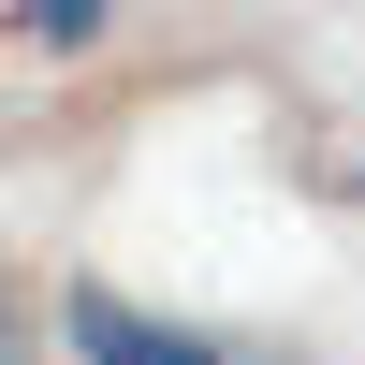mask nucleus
Returning <instances> with one entry per match:
<instances>
[{"instance_id":"obj_1","label":"nucleus","mask_w":365,"mask_h":365,"mask_svg":"<svg viewBox=\"0 0 365 365\" xmlns=\"http://www.w3.org/2000/svg\"><path fill=\"white\" fill-rule=\"evenodd\" d=\"M58 322H73V365H249V351L190 336V322L132 307V292H103V278H73V292H58Z\"/></svg>"},{"instance_id":"obj_2","label":"nucleus","mask_w":365,"mask_h":365,"mask_svg":"<svg viewBox=\"0 0 365 365\" xmlns=\"http://www.w3.org/2000/svg\"><path fill=\"white\" fill-rule=\"evenodd\" d=\"M15 44H29V58H73V44H103V0H15Z\"/></svg>"},{"instance_id":"obj_3","label":"nucleus","mask_w":365,"mask_h":365,"mask_svg":"<svg viewBox=\"0 0 365 365\" xmlns=\"http://www.w3.org/2000/svg\"><path fill=\"white\" fill-rule=\"evenodd\" d=\"M0 365H15V351H0Z\"/></svg>"}]
</instances>
